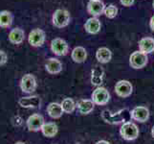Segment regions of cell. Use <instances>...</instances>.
Wrapping results in <instances>:
<instances>
[{"label": "cell", "instance_id": "1", "mask_svg": "<svg viewBox=\"0 0 154 144\" xmlns=\"http://www.w3.org/2000/svg\"><path fill=\"white\" fill-rule=\"evenodd\" d=\"M100 116L105 123H108L110 125H117L121 123L124 124L125 122H128L131 118V111L128 109L120 110L117 113H112L108 110H103Z\"/></svg>", "mask_w": 154, "mask_h": 144}, {"label": "cell", "instance_id": "2", "mask_svg": "<svg viewBox=\"0 0 154 144\" xmlns=\"http://www.w3.org/2000/svg\"><path fill=\"white\" fill-rule=\"evenodd\" d=\"M71 15L67 10L57 9L56 10L52 17V23L57 28H64L70 23Z\"/></svg>", "mask_w": 154, "mask_h": 144}, {"label": "cell", "instance_id": "3", "mask_svg": "<svg viewBox=\"0 0 154 144\" xmlns=\"http://www.w3.org/2000/svg\"><path fill=\"white\" fill-rule=\"evenodd\" d=\"M120 135L125 140H134L139 136V129L136 124L128 121L122 125L120 129Z\"/></svg>", "mask_w": 154, "mask_h": 144}, {"label": "cell", "instance_id": "4", "mask_svg": "<svg viewBox=\"0 0 154 144\" xmlns=\"http://www.w3.org/2000/svg\"><path fill=\"white\" fill-rule=\"evenodd\" d=\"M36 86H38L36 79L33 74H31V73L24 74L19 83V88L21 89V91L24 93H28V94L34 92L36 89Z\"/></svg>", "mask_w": 154, "mask_h": 144}, {"label": "cell", "instance_id": "5", "mask_svg": "<svg viewBox=\"0 0 154 144\" xmlns=\"http://www.w3.org/2000/svg\"><path fill=\"white\" fill-rule=\"evenodd\" d=\"M46 40L45 32L40 28H35L28 35V42L33 47H40Z\"/></svg>", "mask_w": 154, "mask_h": 144}, {"label": "cell", "instance_id": "6", "mask_svg": "<svg viewBox=\"0 0 154 144\" xmlns=\"http://www.w3.org/2000/svg\"><path fill=\"white\" fill-rule=\"evenodd\" d=\"M148 62L147 54H145L142 51H135L129 57V65L134 69L144 68Z\"/></svg>", "mask_w": 154, "mask_h": 144}, {"label": "cell", "instance_id": "7", "mask_svg": "<svg viewBox=\"0 0 154 144\" xmlns=\"http://www.w3.org/2000/svg\"><path fill=\"white\" fill-rule=\"evenodd\" d=\"M110 100V94L105 88L98 87L92 93V101L98 106H104Z\"/></svg>", "mask_w": 154, "mask_h": 144}, {"label": "cell", "instance_id": "8", "mask_svg": "<svg viewBox=\"0 0 154 144\" xmlns=\"http://www.w3.org/2000/svg\"><path fill=\"white\" fill-rule=\"evenodd\" d=\"M51 51L56 56H65L69 51V45L63 39L56 38L51 41Z\"/></svg>", "mask_w": 154, "mask_h": 144}, {"label": "cell", "instance_id": "9", "mask_svg": "<svg viewBox=\"0 0 154 144\" xmlns=\"http://www.w3.org/2000/svg\"><path fill=\"white\" fill-rule=\"evenodd\" d=\"M132 91H133V87H132L131 83L126 80H121L115 86V92L119 97H129L132 94Z\"/></svg>", "mask_w": 154, "mask_h": 144}, {"label": "cell", "instance_id": "10", "mask_svg": "<svg viewBox=\"0 0 154 144\" xmlns=\"http://www.w3.org/2000/svg\"><path fill=\"white\" fill-rule=\"evenodd\" d=\"M44 118L43 116L39 114H35L29 116V118L26 121L28 130L31 132H38L41 131L42 126L44 125Z\"/></svg>", "mask_w": 154, "mask_h": 144}, {"label": "cell", "instance_id": "11", "mask_svg": "<svg viewBox=\"0 0 154 144\" xmlns=\"http://www.w3.org/2000/svg\"><path fill=\"white\" fill-rule=\"evenodd\" d=\"M25 31L20 27H14L11 29L8 35V40L12 44L19 45L22 44L25 40Z\"/></svg>", "mask_w": 154, "mask_h": 144}, {"label": "cell", "instance_id": "12", "mask_svg": "<svg viewBox=\"0 0 154 144\" xmlns=\"http://www.w3.org/2000/svg\"><path fill=\"white\" fill-rule=\"evenodd\" d=\"M105 6L102 0H89L87 3V12L92 17L97 18L104 13Z\"/></svg>", "mask_w": 154, "mask_h": 144}, {"label": "cell", "instance_id": "13", "mask_svg": "<svg viewBox=\"0 0 154 144\" xmlns=\"http://www.w3.org/2000/svg\"><path fill=\"white\" fill-rule=\"evenodd\" d=\"M20 107L25 109H36L39 108L41 104V99L38 95L27 96V97H21L18 100Z\"/></svg>", "mask_w": 154, "mask_h": 144}, {"label": "cell", "instance_id": "14", "mask_svg": "<svg viewBox=\"0 0 154 144\" xmlns=\"http://www.w3.org/2000/svg\"><path fill=\"white\" fill-rule=\"evenodd\" d=\"M131 118L140 123H144L149 118V110L144 106H138L131 110Z\"/></svg>", "mask_w": 154, "mask_h": 144}, {"label": "cell", "instance_id": "15", "mask_svg": "<svg viewBox=\"0 0 154 144\" xmlns=\"http://www.w3.org/2000/svg\"><path fill=\"white\" fill-rule=\"evenodd\" d=\"M14 20V14L8 10L0 11V27L3 29H9L13 26Z\"/></svg>", "mask_w": 154, "mask_h": 144}, {"label": "cell", "instance_id": "16", "mask_svg": "<svg viewBox=\"0 0 154 144\" xmlns=\"http://www.w3.org/2000/svg\"><path fill=\"white\" fill-rule=\"evenodd\" d=\"M45 69L49 74H58L62 70V63L57 58H50L45 63Z\"/></svg>", "mask_w": 154, "mask_h": 144}, {"label": "cell", "instance_id": "17", "mask_svg": "<svg viewBox=\"0 0 154 144\" xmlns=\"http://www.w3.org/2000/svg\"><path fill=\"white\" fill-rule=\"evenodd\" d=\"M100 28H102V24H100V21L97 18H90L87 19V21L84 24V29L89 34H98L100 31Z\"/></svg>", "mask_w": 154, "mask_h": 144}, {"label": "cell", "instance_id": "18", "mask_svg": "<svg viewBox=\"0 0 154 144\" xmlns=\"http://www.w3.org/2000/svg\"><path fill=\"white\" fill-rule=\"evenodd\" d=\"M103 77H104V70L103 67L99 66H95L92 69L91 73V84L96 87H100V85L103 82Z\"/></svg>", "mask_w": 154, "mask_h": 144}, {"label": "cell", "instance_id": "19", "mask_svg": "<svg viewBox=\"0 0 154 144\" xmlns=\"http://www.w3.org/2000/svg\"><path fill=\"white\" fill-rule=\"evenodd\" d=\"M71 58L75 62L82 63L85 62V60L87 59V51L82 46H77L72 50Z\"/></svg>", "mask_w": 154, "mask_h": 144}, {"label": "cell", "instance_id": "20", "mask_svg": "<svg viewBox=\"0 0 154 144\" xmlns=\"http://www.w3.org/2000/svg\"><path fill=\"white\" fill-rule=\"evenodd\" d=\"M63 113H64V111L62 110L61 104H58L57 102H52L47 106V114H48V115L51 118H54V119L60 118Z\"/></svg>", "mask_w": 154, "mask_h": 144}, {"label": "cell", "instance_id": "21", "mask_svg": "<svg viewBox=\"0 0 154 144\" xmlns=\"http://www.w3.org/2000/svg\"><path fill=\"white\" fill-rule=\"evenodd\" d=\"M76 105H77V108H78L79 111L82 114H89L91 111H93L94 106H95L93 101L88 100V99L79 100Z\"/></svg>", "mask_w": 154, "mask_h": 144}, {"label": "cell", "instance_id": "22", "mask_svg": "<svg viewBox=\"0 0 154 144\" xmlns=\"http://www.w3.org/2000/svg\"><path fill=\"white\" fill-rule=\"evenodd\" d=\"M96 59L100 63H107L112 59V52L107 47H100L96 52Z\"/></svg>", "mask_w": 154, "mask_h": 144}, {"label": "cell", "instance_id": "23", "mask_svg": "<svg viewBox=\"0 0 154 144\" xmlns=\"http://www.w3.org/2000/svg\"><path fill=\"white\" fill-rule=\"evenodd\" d=\"M139 49L145 54H150L154 52V39L143 38L139 41Z\"/></svg>", "mask_w": 154, "mask_h": 144}, {"label": "cell", "instance_id": "24", "mask_svg": "<svg viewBox=\"0 0 154 144\" xmlns=\"http://www.w3.org/2000/svg\"><path fill=\"white\" fill-rule=\"evenodd\" d=\"M42 134L46 137H54L58 132V128L57 125L54 122H47L44 123V125L42 126L41 129Z\"/></svg>", "mask_w": 154, "mask_h": 144}, {"label": "cell", "instance_id": "25", "mask_svg": "<svg viewBox=\"0 0 154 144\" xmlns=\"http://www.w3.org/2000/svg\"><path fill=\"white\" fill-rule=\"evenodd\" d=\"M61 107L65 114H72L75 110L77 105L72 98H65L61 102Z\"/></svg>", "mask_w": 154, "mask_h": 144}, {"label": "cell", "instance_id": "26", "mask_svg": "<svg viewBox=\"0 0 154 144\" xmlns=\"http://www.w3.org/2000/svg\"><path fill=\"white\" fill-rule=\"evenodd\" d=\"M104 15L108 18H114L118 14V8L114 5H109L108 7H106L104 10Z\"/></svg>", "mask_w": 154, "mask_h": 144}, {"label": "cell", "instance_id": "27", "mask_svg": "<svg viewBox=\"0 0 154 144\" xmlns=\"http://www.w3.org/2000/svg\"><path fill=\"white\" fill-rule=\"evenodd\" d=\"M8 62V55L4 50H0V66H5Z\"/></svg>", "mask_w": 154, "mask_h": 144}, {"label": "cell", "instance_id": "28", "mask_svg": "<svg viewBox=\"0 0 154 144\" xmlns=\"http://www.w3.org/2000/svg\"><path fill=\"white\" fill-rule=\"evenodd\" d=\"M122 5H124L125 7H130L132 4L134 3V0H120Z\"/></svg>", "mask_w": 154, "mask_h": 144}, {"label": "cell", "instance_id": "29", "mask_svg": "<svg viewBox=\"0 0 154 144\" xmlns=\"http://www.w3.org/2000/svg\"><path fill=\"white\" fill-rule=\"evenodd\" d=\"M149 26H150V29L154 32V15L150 18V21H149Z\"/></svg>", "mask_w": 154, "mask_h": 144}, {"label": "cell", "instance_id": "30", "mask_svg": "<svg viewBox=\"0 0 154 144\" xmlns=\"http://www.w3.org/2000/svg\"><path fill=\"white\" fill-rule=\"evenodd\" d=\"M96 144H110V143L106 140H99L98 142H96Z\"/></svg>", "mask_w": 154, "mask_h": 144}, {"label": "cell", "instance_id": "31", "mask_svg": "<svg viewBox=\"0 0 154 144\" xmlns=\"http://www.w3.org/2000/svg\"><path fill=\"white\" fill-rule=\"evenodd\" d=\"M151 135H152V136H153V138H154V126L152 127V130H151Z\"/></svg>", "mask_w": 154, "mask_h": 144}, {"label": "cell", "instance_id": "32", "mask_svg": "<svg viewBox=\"0 0 154 144\" xmlns=\"http://www.w3.org/2000/svg\"><path fill=\"white\" fill-rule=\"evenodd\" d=\"M14 144H25V143L22 142V141H17V142H15Z\"/></svg>", "mask_w": 154, "mask_h": 144}, {"label": "cell", "instance_id": "33", "mask_svg": "<svg viewBox=\"0 0 154 144\" xmlns=\"http://www.w3.org/2000/svg\"><path fill=\"white\" fill-rule=\"evenodd\" d=\"M152 7H153V9H154V0H153V2H152Z\"/></svg>", "mask_w": 154, "mask_h": 144}]
</instances>
